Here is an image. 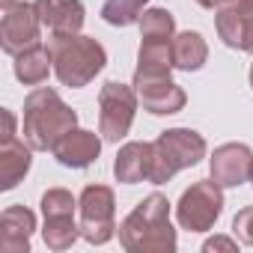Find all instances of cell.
<instances>
[{"instance_id": "1", "label": "cell", "mask_w": 253, "mask_h": 253, "mask_svg": "<svg viewBox=\"0 0 253 253\" xmlns=\"http://www.w3.org/2000/svg\"><path fill=\"white\" fill-rule=\"evenodd\" d=\"M119 244L128 253H173L179 241L170 223V200L158 191L143 197L131 214L122 217Z\"/></svg>"}, {"instance_id": "2", "label": "cell", "mask_w": 253, "mask_h": 253, "mask_svg": "<svg viewBox=\"0 0 253 253\" xmlns=\"http://www.w3.org/2000/svg\"><path fill=\"white\" fill-rule=\"evenodd\" d=\"M78 128V113L60 98L51 86H36L24 98V119H21V134L36 152H54V146Z\"/></svg>"}, {"instance_id": "3", "label": "cell", "mask_w": 253, "mask_h": 253, "mask_svg": "<svg viewBox=\"0 0 253 253\" xmlns=\"http://www.w3.org/2000/svg\"><path fill=\"white\" fill-rule=\"evenodd\" d=\"M51 57H54V75L63 86L81 89L107 66V51L98 39L72 33V36H51Z\"/></svg>"}, {"instance_id": "4", "label": "cell", "mask_w": 253, "mask_h": 253, "mask_svg": "<svg viewBox=\"0 0 253 253\" xmlns=\"http://www.w3.org/2000/svg\"><path fill=\"white\" fill-rule=\"evenodd\" d=\"M206 158V137L191 128H170L161 131L158 140H152V170L149 182L164 185L179 170H188Z\"/></svg>"}, {"instance_id": "5", "label": "cell", "mask_w": 253, "mask_h": 253, "mask_svg": "<svg viewBox=\"0 0 253 253\" xmlns=\"http://www.w3.org/2000/svg\"><path fill=\"white\" fill-rule=\"evenodd\" d=\"M137 89L134 84H119V81H107L98 92V134L110 143H119L134 125V113H137Z\"/></svg>"}, {"instance_id": "6", "label": "cell", "mask_w": 253, "mask_h": 253, "mask_svg": "<svg viewBox=\"0 0 253 253\" xmlns=\"http://www.w3.org/2000/svg\"><path fill=\"white\" fill-rule=\"evenodd\" d=\"M223 214V188L214 179L194 182L176 203V220L188 232H209Z\"/></svg>"}, {"instance_id": "7", "label": "cell", "mask_w": 253, "mask_h": 253, "mask_svg": "<svg viewBox=\"0 0 253 253\" xmlns=\"http://www.w3.org/2000/svg\"><path fill=\"white\" fill-rule=\"evenodd\" d=\"M81 238L89 244H107L116 235V197L107 185H86L78 197Z\"/></svg>"}, {"instance_id": "8", "label": "cell", "mask_w": 253, "mask_h": 253, "mask_svg": "<svg viewBox=\"0 0 253 253\" xmlns=\"http://www.w3.org/2000/svg\"><path fill=\"white\" fill-rule=\"evenodd\" d=\"M0 12H3V18H0V48L9 57H18L21 51H27L30 45L39 42L42 18L33 3L15 0L9 6H0Z\"/></svg>"}, {"instance_id": "9", "label": "cell", "mask_w": 253, "mask_h": 253, "mask_svg": "<svg viewBox=\"0 0 253 253\" xmlns=\"http://www.w3.org/2000/svg\"><path fill=\"white\" fill-rule=\"evenodd\" d=\"M214 30L226 48L253 54V0H220L214 9Z\"/></svg>"}, {"instance_id": "10", "label": "cell", "mask_w": 253, "mask_h": 253, "mask_svg": "<svg viewBox=\"0 0 253 253\" xmlns=\"http://www.w3.org/2000/svg\"><path fill=\"white\" fill-rule=\"evenodd\" d=\"M250 164L253 152L244 143H223L211 152L209 158V173L220 188H238L241 182L250 179Z\"/></svg>"}, {"instance_id": "11", "label": "cell", "mask_w": 253, "mask_h": 253, "mask_svg": "<svg viewBox=\"0 0 253 253\" xmlns=\"http://www.w3.org/2000/svg\"><path fill=\"white\" fill-rule=\"evenodd\" d=\"M137 89V98L143 104L146 113L152 116H170L179 113L188 101L185 89L179 84H173V78H152V81H131Z\"/></svg>"}, {"instance_id": "12", "label": "cell", "mask_w": 253, "mask_h": 253, "mask_svg": "<svg viewBox=\"0 0 253 253\" xmlns=\"http://www.w3.org/2000/svg\"><path fill=\"white\" fill-rule=\"evenodd\" d=\"M33 6L42 18V27L51 30V36H72L81 33L86 9L81 0H33Z\"/></svg>"}, {"instance_id": "13", "label": "cell", "mask_w": 253, "mask_h": 253, "mask_svg": "<svg viewBox=\"0 0 253 253\" xmlns=\"http://www.w3.org/2000/svg\"><path fill=\"white\" fill-rule=\"evenodd\" d=\"M98 155H101V137L95 131H86V128H72L54 146V158L63 167H72V170L89 167L92 161H98Z\"/></svg>"}, {"instance_id": "14", "label": "cell", "mask_w": 253, "mask_h": 253, "mask_svg": "<svg viewBox=\"0 0 253 253\" xmlns=\"http://www.w3.org/2000/svg\"><path fill=\"white\" fill-rule=\"evenodd\" d=\"M33 229H36V214L27 206L3 209V214H0V250L3 253H27Z\"/></svg>"}, {"instance_id": "15", "label": "cell", "mask_w": 253, "mask_h": 253, "mask_svg": "<svg viewBox=\"0 0 253 253\" xmlns=\"http://www.w3.org/2000/svg\"><path fill=\"white\" fill-rule=\"evenodd\" d=\"M149 170H152V143H146V140L125 143L113 158V176L122 185H137V182L149 179Z\"/></svg>"}, {"instance_id": "16", "label": "cell", "mask_w": 253, "mask_h": 253, "mask_svg": "<svg viewBox=\"0 0 253 253\" xmlns=\"http://www.w3.org/2000/svg\"><path fill=\"white\" fill-rule=\"evenodd\" d=\"M33 146L27 140H0V191H12L33 164Z\"/></svg>"}, {"instance_id": "17", "label": "cell", "mask_w": 253, "mask_h": 253, "mask_svg": "<svg viewBox=\"0 0 253 253\" xmlns=\"http://www.w3.org/2000/svg\"><path fill=\"white\" fill-rule=\"evenodd\" d=\"M173 42H152L143 39L137 51V69L134 81H152V78H173Z\"/></svg>"}, {"instance_id": "18", "label": "cell", "mask_w": 253, "mask_h": 253, "mask_svg": "<svg viewBox=\"0 0 253 253\" xmlns=\"http://www.w3.org/2000/svg\"><path fill=\"white\" fill-rule=\"evenodd\" d=\"M54 69V57H51V48H45L42 42L30 45L27 51H21L15 57V78L24 84V86H39L48 81Z\"/></svg>"}, {"instance_id": "19", "label": "cell", "mask_w": 253, "mask_h": 253, "mask_svg": "<svg viewBox=\"0 0 253 253\" xmlns=\"http://www.w3.org/2000/svg\"><path fill=\"white\" fill-rule=\"evenodd\" d=\"M209 60V45L203 39V33L197 30H185L173 36V66L182 72H197L203 69Z\"/></svg>"}, {"instance_id": "20", "label": "cell", "mask_w": 253, "mask_h": 253, "mask_svg": "<svg viewBox=\"0 0 253 253\" xmlns=\"http://www.w3.org/2000/svg\"><path fill=\"white\" fill-rule=\"evenodd\" d=\"M42 238H45V244H48L51 250H69V247L81 238V223H75V214L45 217Z\"/></svg>"}, {"instance_id": "21", "label": "cell", "mask_w": 253, "mask_h": 253, "mask_svg": "<svg viewBox=\"0 0 253 253\" xmlns=\"http://www.w3.org/2000/svg\"><path fill=\"white\" fill-rule=\"evenodd\" d=\"M140 39H152V42H173L176 36V18L173 12L161 9V6H152L140 15Z\"/></svg>"}, {"instance_id": "22", "label": "cell", "mask_w": 253, "mask_h": 253, "mask_svg": "<svg viewBox=\"0 0 253 253\" xmlns=\"http://www.w3.org/2000/svg\"><path fill=\"white\" fill-rule=\"evenodd\" d=\"M146 9H149V0H104L101 18L113 27H128V24H137Z\"/></svg>"}, {"instance_id": "23", "label": "cell", "mask_w": 253, "mask_h": 253, "mask_svg": "<svg viewBox=\"0 0 253 253\" xmlns=\"http://www.w3.org/2000/svg\"><path fill=\"white\" fill-rule=\"evenodd\" d=\"M39 209H42L45 217H63V214H75L78 200H75L72 191H66V188H51V191L42 194Z\"/></svg>"}, {"instance_id": "24", "label": "cell", "mask_w": 253, "mask_h": 253, "mask_svg": "<svg viewBox=\"0 0 253 253\" xmlns=\"http://www.w3.org/2000/svg\"><path fill=\"white\" fill-rule=\"evenodd\" d=\"M232 232H235V238H238L241 244L253 247V206H244V209L235 214V220H232Z\"/></svg>"}, {"instance_id": "25", "label": "cell", "mask_w": 253, "mask_h": 253, "mask_svg": "<svg viewBox=\"0 0 253 253\" xmlns=\"http://www.w3.org/2000/svg\"><path fill=\"white\" fill-rule=\"evenodd\" d=\"M203 250H206V253H211V250H229V253H235L238 244H235L232 238H226V235H214V238H209V241L203 244Z\"/></svg>"}, {"instance_id": "26", "label": "cell", "mask_w": 253, "mask_h": 253, "mask_svg": "<svg viewBox=\"0 0 253 253\" xmlns=\"http://www.w3.org/2000/svg\"><path fill=\"white\" fill-rule=\"evenodd\" d=\"M3 125H6V128H3V140H12V137H15V125H18V122H15V113H12V110H6V107H3Z\"/></svg>"}, {"instance_id": "27", "label": "cell", "mask_w": 253, "mask_h": 253, "mask_svg": "<svg viewBox=\"0 0 253 253\" xmlns=\"http://www.w3.org/2000/svg\"><path fill=\"white\" fill-rule=\"evenodd\" d=\"M197 3H200L203 9H217V6H220V0H197Z\"/></svg>"}, {"instance_id": "28", "label": "cell", "mask_w": 253, "mask_h": 253, "mask_svg": "<svg viewBox=\"0 0 253 253\" xmlns=\"http://www.w3.org/2000/svg\"><path fill=\"white\" fill-rule=\"evenodd\" d=\"M9 3H15V0H0V6H9Z\"/></svg>"}, {"instance_id": "29", "label": "cell", "mask_w": 253, "mask_h": 253, "mask_svg": "<svg viewBox=\"0 0 253 253\" xmlns=\"http://www.w3.org/2000/svg\"><path fill=\"white\" fill-rule=\"evenodd\" d=\"M250 86H253V63H250Z\"/></svg>"}, {"instance_id": "30", "label": "cell", "mask_w": 253, "mask_h": 253, "mask_svg": "<svg viewBox=\"0 0 253 253\" xmlns=\"http://www.w3.org/2000/svg\"><path fill=\"white\" fill-rule=\"evenodd\" d=\"M247 182H250V185H253V164H250V179H247Z\"/></svg>"}]
</instances>
